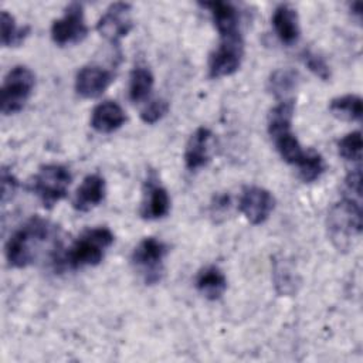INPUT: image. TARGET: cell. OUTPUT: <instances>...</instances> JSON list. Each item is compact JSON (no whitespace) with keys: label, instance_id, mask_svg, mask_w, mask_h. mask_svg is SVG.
Masks as SVG:
<instances>
[{"label":"cell","instance_id":"6da1fadb","mask_svg":"<svg viewBox=\"0 0 363 363\" xmlns=\"http://www.w3.org/2000/svg\"><path fill=\"white\" fill-rule=\"evenodd\" d=\"M57 227L38 216L21 224L6 242V258L14 268L31 265L45 250H54Z\"/></svg>","mask_w":363,"mask_h":363},{"label":"cell","instance_id":"7a4b0ae2","mask_svg":"<svg viewBox=\"0 0 363 363\" xmlns=\"http://www.w3.org/2000/svg\"><path fill=\"white\" fill-rule=\"evenodd\" d=\"M113 234L108 227H95L85 230L62 254L60 262L69 269L98 265L105 251L113 244Z\"/></svg>","mask_w":363,"mask_h":363},{"label":"cell","instance_id":"3957f363","mask_svg":"<svg viewBox=\"0 0 363 363\" xmlns=\"http://www.w3.org/2000/svg\"><path fill=\"white\" fill-rule=\"evenodd\" d=\"M326 225L332 244L339 251L349 250L353 240H357L362 233L360 201L352 197H343L335 203L328 213Z\"/></svg>","mask_w":363,"mask_h":363},{"label":"cell","instance_id":"277c9868","mask_svg":"<svg viewBox=\"0 0 363 363\" xmlns=\"http://www.w3.org/2000/svg\"><path fill=\"white\" fill-rule=\"evenodd\" d=\"M35 85L34 72L26 65L13 67L4 77L1 85L0 109L3 115L20 112L28 101Z\"/></svg>","mask_w":363,"mask_h":363},{"label":"cell","instance_id":"5b68a950","mask_svg":"<svg viewBox=\"0 0 363 363\" xmlns=\"http://www.w3.org/2000/svg\"><path fill=\"white\" fill-rule=\"evenodd\" d=\"M72 176L65 166L57 163L44 164L33 179V191L44 207L51 208L67 196Z\"/></svg>","mask_w":363,"mask_h":363},{"label":"cell","instance_id":"8992f818","mask_svg":"<svg viewBox=\"0 0 363 363\" xmlns=\"http://www.w3.org/2000/svg\"><path fill=\"white\" fill-rule=\"evenodd\" d=\"M167 251V245L155 237H145L133 248L130 261L146 284L152 285L160 281Z\"/></svg>","mask_w":363,"mask_h":363},{"label":"cell","instance_id":"52a82bcc","mask_svg":"<svg viewBox=\"0 0 363 363\" xmlns=\"http://www.w3.org/2000/svg\"><path fill=\"white\" fill-rule=\"evenodd\" d=\"M244 58V41L242 35L221 37L217 48L210 54L208 58V77L218 79L223 77L233 75L242 62Z\"/></svg>","mask_w":363,"mask_h":363},{"label":"cell","instance_id":"ba28073f","mask_svg":"<svg viewBox=\"0 0 363 363\" xmlns=\"http://www.w3.org/2000/svg\"><path fill=\"white\" fill-rule=\"evenodd\" d=\"M88 34V26L84 18V7L81 3H69L64 14L51 24V38L60 45H69L81 43Z\"/></svg>","mask_w":363,"mask_h":363},{"label":"cell","instance_id":"9c48e42d","mask_svg":"<svg viewBox=\"0 0 363 363\" xmlns=\"http://www.w3.org/2000/svg\"><path fill=\"white\" fill-rule=\"evenodd\" d=\"M133 27L132 6L125 1L112 3L96 23L98 33L112 44H118Z\"/></svg>","mask_w":363,"mask_h":363},{"label":"cell","instance_id":"30bf717a","mask_svg":"<svg viewBox=\"0 0 363 363\" xmlns=\"http://www.w3.org/2000/svg\"><path fill=\"white\" fill-rule=\"evenodd\" d=\"M274 206V196L267 189L259 186L244 187L238 201L240 211L254 225L265 223L272 213Z\"/></svg>","mask_w":363,"mask_h":363},{"label":"cell","instance_id":"8fae6325","mask_svg":"<svg viewBox=\"0 0 363 363\" xmlns=\"http://www.w3.org/2000/svg\"><path fill=\"white\" fill-rule=\"evenodd\" d=\"M112 81L113 75L109 69L98 65H86L77 72L75 91L82 98L94 99L101 96Z\"/></svg>","mask_w":363,"mask_h":363},{"label":"cell","instance_id":"7c38bea8","mask_svg":"<svg viewBox=\"0 0 363 363\" xmlns=\"http://www.w3.org/2000/svg\"><path fill=\"white\" fill-rule=\"evenodd\" d=\"M170 210V197L167 190L157 182L155 174L149 176L145 184L140 216L145 220H159L167 216Z\"/></svg>","mask_w":363,"mask_h":363},{"label":"cell","instance_id":"4fadbf2b","mask_svg":"<svg viewBox=\"0 0 363 363\" xmlns=\"http://www.w3.org/2000/svg\"><path fill=\"white\" fill-rule=\"evenodd\" d=\"M213 133L208 128H197L189 138L184 149V164L189 170H199L210 160V142Z\"/></svg>","mask_w":363,"mask_h":363},{"label":"cell","instance_id":"5bb4252c","mask_svg":"<svg viewBox=\"0 0 363 363\" xmlns=\"http://www.w3.org/2000/svg\"><path fill=\"white\" fill-rule=\"evenodd\" d=\"M105 193L106 184L104 177L96 173L88 174L84 177L74 194L72 207L77 211H89L104 201Z\"/></svg>","mask_w":363,"mask_h":363},{"label":"cell","instance_id":"9a60e30c","mask_svg":"<svg viewBox=\"0 0 363 363\" xmlns=\"http://www.w3.org/2000/svg\"><path fill=\"white\" fill-rule=\"evenodd\" d=\"M201 7L207 9L211 14L213 23L220 37L237 35L240 33V13L233 3L228 1H204Z\"/></svg>","mask_w":363,"mask_h":363},{"label":"cell","instance_id":"2e32d148","mask_svg":"<svg viewBox=\"0 0 363 363\" xmlns=\"http://www.w3.org/2000/svg\"><path fill=\"white\" fill-rule=\"evenodd\" d=\"M272 27L279 41L285 45H294L301 37L298 13L289 4H279L274 10Z\"/></svg>","mask_w":363,"mask_h":363},{"label":"cell","instance_id":"e0dca14e","mask_svg":"<svg viewBox=\"0 0 363 363\" xmlns=\"http://www.w3.org/2000/svg\"><path fill=\"white\" fill-rule=\"evenodd\" d=\"M126 122V113L115 101L98 104L91 115V126L99 133H112Z\"/></svg>","mask_w":363,"mask_h":363},{"label":"cell","instance_id":"ac0fdd59","mask_svg":"<svg viewBox=\"0 0 363 363\" xmlns=\"http://www.w3.org/2000/svg\"><path fill=\"white\" fill-rule=\"evenodd\" d=\"M196 288L206 299L217 301L227 289V278L218 267L208 265L199 271L196 277Z\"/></svg>","mask_w":363,"mask_h":363},{"label":"cell","instance_id":"d6986e66","mask_svg":"<svg viewBox=\"0 0 363 363\" xmlns=\"http://www.w3.org/2000/svg\"><path fill=\"white\" fill-rule=\"evenodd\" d=\"M301 75L294 68H278L268 78V89L278 101L294 99L292 92L296 91Z\"/></svg>","mask_w":363,"mask_h":363},{"label":"cell","instance_id":"ffe728a7","mask_svg":"<svg viewBox=\"0 0 363 363\" xmlns=\"http://www.w3.org/2000/svg\"><path fill=\"white\" fill-rule=\"evenodd\" d=\"M330 113L346 122H359L363 115V102L359 95L347 94L337 98H333L329 102Z\"/></svg>","mask_w":363,"mask_h":363},{"label":"cell","instance_id":"44dd1931","mask_svg":"<svg viewBox=\"0 0 363 363\" xmlns=\"http://www.w3.org/2000/svg\"><path fill=\"white\" fill-rule=\"evenodd\" d=\"M294 111H295V99L279 101L278 105H275L271 109L268 115V133L271 139L277 138L284 132L291 130Z\"/></svg>","mask_w":363,"mask_h":363},{"label":"cell","instance_id":"7402d4cb","mask_svg":"<svg viewBox=\"0 0 363 363\" xmlns=\"http://www.w3.org/2000/svg\"><path fill=\"white\" fill-rule=\"evenodd\" d=\"M155 79L149 68L138 65L130 71L129 77V99L133 104L143 102L149 98Z\"/></svg>","mask_w":363,"mask_h":363},{"label":"cell","instance_id":"603a6c76","mask_svg":"<svg viewBox=\"0 0 363 363\" xmlns=\"http://www.w3.org/2000/svg\"><path fill=\"white\" fill-rule=\"evenodd\" d=\"M295 166L298 167V174L301 180L305 183H312L318 180L326 169L322 155L313 149L305 150L303 156Z\"/></svg>","mask_w":363,"mask_h":363},{"label":"cell","instance_id":"cb8c5ba5","mask_svg":"<svg viewBox=\"0 0 363 363\" xmlns=\"http://www.w3.org/2000/svg\"><path fill=\"white\" fill-rule=\"evenodd\" d=\"M0 24H1V45L3 47H17L30 34V27L28 26L18 27L16 24L14 17L6 10L1 11Z\"/></svg>","mask_w":363,"mask_h":363},{"label":"cell","instance_id":"d4e9b609","mask_svg":"<svg viewBox=\"0 0 363 363\" xmlns=\"http://www.w3.org/2000/svg\"><path fill=\"white\" fill-rule=\"evenodd\" d=\"M272 140H274L275 149L278 150L282 160H285L289 164H296L305 153V150L302 149L299 140L292 133V130L284 132V133L278 135L277 138H274Z\"/></svg>","mask_w":363,"mask_h":363},{"label":"cell","instance_id":"484cf974","mask_svg":"<svg viewBox=\"0 0 363 363\" xmlns=\"http://www.w3.org/2000/svg\"><path fill=\"white\" fill-rule=\"evenodd\" d=\"M274 282L278 294L292 295L296 292V274L284 261H275L274 264Z\"/></svg>","mask_w":363,"mask_h":363},{"label":"cell","instance_id":"4316f807","mask_svg":"<svg viewBox=\"0 0 363 363\" xmlns=\"http://www.w3.org/2000/svg\"><path fill=\"white\" fill-rule=\"evenodd\" d=\"M362 132L354 130L347 135H345L339 142H337V150L339 155L345 160L350 162H359L362 157Z\"/></svg>","mask_w":363,"mask_h":363},{"label":"cell","instance_id":"83f0119b","mask_svg":"<svg viewBox=\"0 0 363 363\" xmlns=\"http://www.w3.org/2000/svg\"><path fill=\"white\" fill-rule=\"evenodd\" d=\"M301 58L306 65V68L313 75H316L322 81H328L330 78V68L322 55H319L312 50H303L301 54Z\"/></svg>","mask_w":363,"mask_h":363},{"label":"cell","instance_id":"f1b7e54d","mask_svg":"<svg viewBox=\"0 0 363 363\" xmlns=\"http://www.w3.org/2000/svg\"><path fill=\"white\" fill-rule=\"evenodd\" d=\"M169 111V102L166 99H155L146 104V106L140 111V119L147 123L153 125L160 121Z\"/></svg>","mask_w":363,"mask_h":363},{"label":"cell","instance_id":"f546056e","mask_svg":"<svg viewBox=\"0 0 363 363\" xmlns=\"http://www.w3.org/2000/svg\"><path fill=\"white\" fill-rule=\"evenodd\" d=\"M18 182L14 177V174L7 169H1V203L6 204L9 200H11L17 191Z\"/></svg>","mask_w":363,"mask_h":363},{"label":"cell","instance_id":"4dcf8cb0","mask_svg":"<svg viewBox=\"0 0 363 363\" xmlns=\"http://www.w3.org/2000/svg\"><path fill=\"white\" fill-rule=\"evenodd\" d=\"M345 186L349 193H353L356 199L360 200L362 193V170L360 167L353 169L345 179Z\"/></svg>","mask_w":363,"mask_h":363},{"label":"cell","instance_id":"1f68e13d","mask_svg":"<svg viewBox=\"0 0 363 363\" xmlns=\"http://www.w3.org/2000/svg\"><path fill=\"white\" fill-rule=\"evenodd\" d=\"M230 204H231V199L228 194H217L213 197V201L210 204V213L214 217L218 216H224L225 213H228L230 210Z\"/></svg>","mask_w":363,"mask_h":363},{"label":"cell","instance_id":"d6a6232c","mask_svg":"<svg viewBox=\"0 0 363 363\" xmlns=\"http://www.w3.org/2000/svg\"><path fill=\"white\" fill-rule=\"evenodd\" d=\"M360 9H362V3H360V1H356V3H353V4L350 6V10L353 11V14L357 16V18H360V16H362Z\"/></svg>","mask_w":363,"mask_h":363}]
</instances>
